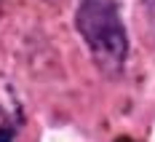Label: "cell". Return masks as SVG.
I'll return each instance as SVG.
<instances>
[{
  "instance_id": "6da1fadb",
  "label": "cell",
  "mask_w": 155,
  "mask_h": 142,
  "mask_svg": "<svg viewBox=\"0 0 155 142\" xmlns=\"http://www.w3.org/2000/svg\"><path fill=\"white\" fill-rule=\"evenodd\" d=\"M75 27L94 54L102 73L115 75L123 70L128 40L120 22L118 0H80L75 14Z\"/></svg>"
}]
</instances>
